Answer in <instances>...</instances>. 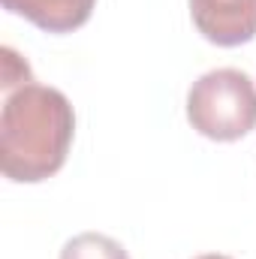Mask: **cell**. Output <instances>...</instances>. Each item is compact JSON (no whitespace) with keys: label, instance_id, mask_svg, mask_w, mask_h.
<instances>
[{"label":"cell","instance_id":"1","mask_svg":"<svg viewBox=\"0 0 256 259\" xmlns=\"http://www.w3.org/2000/svg\"><path fill=\"white\" fill-rule=\"evenodd\" d=\"M75 133V112L64 91L27 81L3 94L0 169L9 181L36 184L61 172Z\"/></svg>","mask_w":256,"mask_h":259},{"label":"cell","instance_id":"2","mask_svg":"<svg viewBox=\"0 0 256 259\" xmlns=\"http://www.w3.org/2000/svg\"><path fill=\"white\" fill-rule=\"evenodd\" d=\"M187 121L214 142H235L256 127V84L247 72L220 66L193 81L187 94Z\"/></svg>","mask_w":256,"mask_h":259},{"label":"cell","instance_id":"3","mask_svg":"<svg viewBox=\"0 0 256 259\" xmlns=\"http://www.w3.org/2000/svg\"><path fill=\"white\" fill-rule=\"evenodd\" d=\"M190 15L196 30L223 49L256 36V0H190Z\"/></svg>","mask_w":256,"mask_h":259},{"label":"cell","instance_id":"4","mask_svg":"<svg viewBox=\"0 0 256 259\" xmlns=\"http://www.w3.org/2000/svg\"><path fill=\"white\" fill-rule=\"evenodd\" d=\"M97 0H3V9L27 18L46 33H69L81 27Z\"/></svg>","mask_w":256,"mask_h":259},{"label":"cell","instance_id":"5","mask_svg":"<svg viewBox=\"0 0 256 259\" xmlns=\"http://www.w3.org/2000/svg\"><path fill=\"white\" fill-rule=\"evenodd\" d=\"M61 259H130L127 250L103 235V232H81L75 238H69L61 250Z\"/></svg>","mask_w":256,"mask_h":259},{"label":"cell","instance_id":"6","mask_svg":"<svg viewBox=\"0 0 256 259\" xmlns=\"http://www.w3.org/2000/svg\"><path fill=\"white\" fill-rule=\"evenodd\" d=\"M0 55H3V81H0V84H3V94H9V91H15V88H21V84L33 81L27 61H21L9 46H3Z\"/></svg>","mask_w":256,"mask_h":259},{"label":"cell","instance_id":"7","mask_svg":"<svg viewBox=\"0 0 256 259\" xmlns=\"http://www.w3.org/2000/svg\"><path fill=\"white\" fill-rule=\"evenodd\" d=\"M196 259H232V256H223V253H205V256H196Z\"/></svg>","mask_w":256,"mask_h":259}]
</instances>
